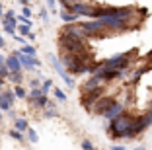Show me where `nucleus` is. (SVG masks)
I'll list each match as a JSON object with an SVG mask.
<instances>
[{
  "mask_svg": "<svg viewBox=\"0 0 152 150\" xmlns=\"http://www.w3.org/2000/svg\"><path fill=\"white\" fill-rule=\"evenodd\" d=\"M134 119H137V115L127 113V111H123L119 117L111 119L109 121V127H107L109 137H113V138H129V132H131V127H133Z\"/></svg>",
  "mask_w": 152,
  "mask_h": 150,
  "instance_id": "f257e3e1",
  "label": "nucleus"
},
{
  "mask_svg": "<svg viewBox=\"0 0 152 150\" xmlns=\"http://www.w3.org/2000/svg\"><path fill=\"white\" fill-rule=\"evenodd\" d=\"M115 103L117 102L113 100V97H102V100H99V102L92 107V111H94V113H98V115H105L113 105H115Z\"/></svg>",
  "mask_w": 152,
  "mask_h": 150,
  "instance_id": "f03ea898",
  "label": "nucleus"
},
{
  "mask_svg": "<svg viewBox=\"0 0 152 150\" xmlns=\"http://www.w3.org/2000/svg\"><path fill=\"white\" fill-rule=\"evenodd\" d=\"M14 55H16L18 61L22 62L23 66H27V68H35V66H39V61H37V59L29 57V55H26V53H14Z\"/></svg>",
  "mask_w": 152,
  "mask_h": 150,
  "instance_id": "7ed1b4c3",
  "label": "nucleus"
},
{
  "mask_svg": "<svg viewBox=\"0 0 152 150\" xmlns=\"http://www.w3.org/2000/svg\"><path fill=\"white\" fill-rule=\"evenodd\" d=\"M51 62H53V66H55V68H57V72H58V76H61V78H63V80H64V82H66V86H70V88H72V86H74V80H72V78H70V76H68V74H66V72H64V70H63V66L58 64V61H57V59H55V57H51Z\"/></svg>",
  "mask_w": 152,
  "mask_h": 150,
  "instance_id": "20e7f679",
  "label": "nucleus"
},
{
  "mask_svg": "<svg viewBox=\"0 0 152 150\" xmlns=\"http://www.w3.org/2000/svg\"><path fill=\"white\" fill-rule=\"evenodd\" d=\"M14 96H16V94H12V92H4V94H0V109L8 111L10 107H12V100H14Z\"/></svg>",
  "mask_w": 152,
  "mask_h": 150,
  "instance_id": "39448f33",
  "label": "nucleus"
},
{
  "mask_svg": "<svg viewBox=\"0 0 152 150\" xmlns=\"http://www.w3.org/2000/svg\"><path fill=\"white\" fill-rule=\"evenodd\" d=\"M123 111H125V107L121 105V103H115V105H113L111 109L107 111V113L103 115V117H105V119H109V121H111V119H115V117H119V115L123 113Z\"/></svg>",
  "mask_w": 152,
  "mask_h": 150,
  "instance_id": "423d86ee",
  "label": "nucleus"
},
{
  "mask_svg": "<svg viewBox=\"0 0 152 150\" xmlns=\"http://www.w3.org/2000/svg\"><path fill=\"white\" fill-rule=\"evenodd\" d=\"M20 64L22 62L18 61V57L14 55V57H10V59H6V66L10 68V72H20Z\"/></svg>",
  "mask_w": 152,
  "mask_h": 150,
  "instance_id": "0eeeda50",
  "label": "nucleus"
},
{
  "mask_svg": "<svg viewBox=\"0 0 152 150\" xmlns=\"http://www.w3.org/2000/svg\"><path fill=\"white\" fill-rule=\"evenodd\" d=\"M4 29H6V33H14V29H16V22L6 18L4 20Z\"/></svg>",
  "mask_w": 152,
  "mask_h": 150,
  "instance_id": "6e6552de",
  "label": "nucleus"
},
{
  "mask_svg": "<svg viewBox=\"0 0 152 150\" xmlns=\"http://www.w3.org/2000/svg\"><path fill=\"white\" fill-rule=\"evenodd\" d=\"M14 125H16V131H27V121L26 119H16L14 121Z\"/></svg>",
  "mask_w": 152,
  "mask_h": 150,
  "instance_id": "1a4fd4ad",
  "label": "nucleus"
},
{
  "mask_svg": "<svg viewBox=\"0 0 152 150\" xmlns=\"http://www.w3.org/2000/svg\"><path fill=\"white\" fill-rule=\"evenodd\" d=\"M61 18H63V22H74L78 16H76V14H70V12H66V10H64V12H61Z\"/></svg>",
  "mask_w": 152,
  "mask_h": 150,
  "instance_id": "9d476101",
  "label": "nucleus"
},
{
  "mask_svg": "<svg viewBox=\"0 0 152 150\" xmlns=\"http://www.w3.org/2000/svg\"><path fill=\"white\" fill-rule=\"evenodd\" d=\"M8 78L12 80V82H16V84H20V82L23 80V76H22V72H12V74L8 76Z\"/></svg>",
  "mask_w": 152,
  "mask_h": 150,
  "instance_id": "9b49d317",
  "label": "nucleus"
},
{
  "mask_svg": "<svg viewBox=\"0 0 152 150\" xmlns=\"http://www.w3.org/2000/svg\"><path fill=\"white\" fill-rule=\"evenodd\" d=\"M22 53H26V55H29V57H33V55H35V47H29V45H23Z\"/></svg>",
  "mask_w": 152,
  "mask_h": 150,
  "instance_id": "f8f14e48",
  "label": "nucleus"
},
{
  "mask_svg": "<svg viewBox=\"0 0 152 150\" xmlns=\"http://www.w3.org/2000/svg\"><path fill=\"white\" fill-rule=\"evenodd\" d=\"M51 88H53V82H51V80H45V84L41 86V92H43V94H47Z\"/></svg>",
  "mask_w": 152,
  "mask_h": 150,
  "instance_id": "ddd939ff",
  "label": "nucleus"
},
{
  "mask_svg": "<svg viewBox=\"0 0 152 150\" xmlns=\"http://www.w3.org/2000/svg\"><path fill=\"white\" fill-rule=\"evenodd\" d=\"M12 72H10L8 66H0V78H6V76H10Z\"/></svg>",
  "mask_w": 152,
  "mask_h": 150,
  "instance_id": "4468645a",
  "label": "nucleus"
},
{
  "mask_svg": "<svg viewBox=\"0 0 152 150\" xmlns=\"http://www.w3.org/2000/svg\"><path fill=\"white\" fill-rule=\"evenodd\" d=\"M27 137H29L31 142H37V132L33 131V129H27Z\"/></svg>",
  "mask_w": 152,
  "mask_h": 150,
  "instance_id": "2eb2a0df",
  "label": "nucleus"
},
{
  "mask_svg": "<svg viewBox=\"0 0 152 150\" xmlns=\"http://www.w3.org/2000/svg\"><path fill=\"white\" fill-rule=\"evenodd\" d=\"M10 135H12L16 140H23V135H22L20 131H16V129H14V131H10Z\"/></svg>",
  "mask_w": 152,
  "mask_h": 150,
  "instance_id": "dca6fc26",
  "label": "nucleus"
},
{
  "mask_svg": "<svg viewBox=\"0 0 152 150\" xmlns=\"http://www.w3.org/2000/svg\"><path fill=\"white\" fill-rule=\"evenodd\" d=\"M82 150H96V148H94V144H92L90 140H84L82 142Z\"/></svg>",
  "mask_w": 152,
  "mask_h": 150,
  "instance_id": "f3484780",
  "label": "nucleus"
},
{
  "mask_svg": "<svg viewBox=\"0 0 152 150\" xmlns=\"http://www.w3.org/2000/svg\"><path fill=\"white\" fill-rule=\"evenodd\" d=\"M14 94H16L18 97H23V96H26V90H23V88H20V86H16V90H14Z\"/></svg>",
  "mask_w": 152,
  "mask_h": 150,
  "instance_id": "a211bd4d",
  "label": "nucleus"
},
{
  "mask_svg": "<svg viewBox=\"0 0 152 150\" xmlns=\"http://www.w3.org/2000/svg\"><path fill=\"white\" fill-rule=\"evenodd\" d=\"M55 96H57L58 100H61V102H64V100H66V96H64V92H61V90H55Z\"/></svg>",
  "mask_w": 152,
  "mask_h": 150,
  "instance_id": "6ab92c4d",
  "label": "nucleus"
},
{
  "mask_svg": "<svg viewBox=\"0 0 152 150\" xmlns=\"http://www.w3.org/2000/svg\"><path fill=\"white\" fill-rule=\"evenodd\" d=\"M29 27L31 26H22L20 27V33H29Z\"/></svg>",
  "mask_w": 152,
  "mask_h": 150,
  "instance_id": "aec40b11",
  "label": "nucleus"
},
{
  "mask_svg": "<svg viewBox=\"0 0 152 150\" xmlns=\"http://www.w3.org/2000/svg\"><path fill=\"white\" fill-rule=\"evenodd\" d=\"M23 16H26V18H27V16H31V10H29V8H23Z\"/></svg>",
  "mask_w": 152,
  "mask_h": 150,
  "instance_id": "412c9836",
  "label": "nucleus"
},
{
  "mask_svg": "<svg viewBox=\"0 0 152 150\" xmlns=\"http://www.w3.org/2000/svg\"><path fill=\"white\" fill-rule=\"evenodd\" d=\"M39 86V80H31V88H37Z\"/></svg>",
  "mask_w": 152,
  "mask_h": 150,
  "instance_id": "4be33fe9",
  "label": "nucleus"
},
{
  "mask_svg": "<svg viewBox=\"0 0 152 150\" xmlns=\"http://www.w3.org/2000/svg\"><path fill=\"white\" fill-rule=\"evenodd\" d=\"M47 4H49L51 10H53V8H55V0H47Z\"/></svg>",
  "mask_w": 152,
  "mask_h": 150,
  "instance_id": "5701e85b",
  "label": "nucleus"
},
{
  "mask_svg": "<svg viewBox=\"0 0 152 150\" xmlns=\"http://www.w3.org/2000/svg\"><path fill=\"white\" fill-rule=\"evenodd\" d=\"M111 150H127V148H123V146H111Z\"/></svg>",
  "mask_w": 152,
  "mask_h": 150,
  "instance_id": "b1692460",
  "label": "nucleus"
},
{
  "mask_svg": "<svg viewBox=\"0 0 152 150\" xmlns=\"http://www.w3.org/2000/svg\"><path fill=\"white\" fill-rule=\"evenodd\" d=\"M0 47H4V37L0 35Z\"/></svg>",
  "mask_w": 152,
  "mask_h": 150,
  "instance_id": "393cba45",
  "label": "nucleus"
},
{
  "mask_svg": "<svg viewBox=\"0 0 152 150\" xmlns=\"http://www.w3.org/2000/svg\"><path fill=\"white\" fill-rule=\"evenodd\" d=\"M134 150H144V146H137V148H134Z\"/></svg>",
  "mask_w": 152,
  "mask_h": 150,
  "instance_id": "a878e982",
  "label": "nucleus"
},
{
  "mask_svg": "<svg viewBox=\"0 0 152 150\" xmlns=\"http://www.w3.org/2000/svg\"><path fill=\"white\" fill-rule=\"evenodd\" d=\"M68 2H70V4H76V2H78V0H68Z\"/></svg>",
  "mask_w": 152,
  "mask_h": 150,
  "instance_id": "bb28decb",
  "label": "nucleus"
},
{
  "mask_svg": "<svg viewBox=\"0 0 152 150\" xmlns=\"http://www.w3.org/2000/svg\"><path fill=\"white\" fill-rule=\"evenodd\" d=\"M2 12H4V8H2V4H0V14H2Z\"/></svg>",
  "mask_w": 152,
  "mask_h": 150,
  "instance_id": "cd10ccee",
  "label": "nucleus"
},
{
  "mask_svg": "<svg viewBox=\"0 0 152 150\" xmlns=\"http://www.w3.org/2000/svg\"><path fill=\"white\" fill-rule=\"evenodd\" d=\"M0 90H2V78H0Z\"/></svg>",
  "mask_w": 152,
  "mask_h": 150,
  "instance_id": "c85d7f7f",
  "label": "nucleus"
},
{
  "mask_svg": "<svg viewBox=\"0 0 152 150\" xmlns=\"http://www.w3.org/2000/svg\"><path fill=\"white\" fill-rule=\"evenodd\" d=\"M0 119H2V113H0Z\"/></svg>",
  "mask_w": 152,
  "mask_h": 150,
  "instance_id": "c756f323",
  "label": "nucleus"
}]
</instances>
